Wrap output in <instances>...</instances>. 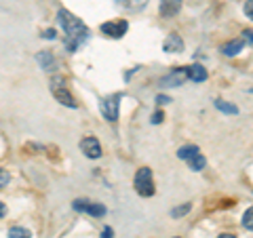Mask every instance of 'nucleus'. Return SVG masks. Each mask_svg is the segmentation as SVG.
<instances>
[{"instance_id": "f257e3e1", "label": "nucleus", "mask_w": 253, "mask_h": 238, "mask_svg": "<svg viewBox=\"0 0 253 238\" xmlns=\"http://www.w3.org/2000/svg\"><path fill=\"white\" fill-rule=\"evenodd\" d=\"M57 19H59V26L63 28V32H66V49L70 53H74L81 49V44L89 38V30H86V26L76 17V15H72L68 9H59L57 13Z\"/></svg>"}, {"instance_id": "f03ea898", "label": "nucleus", "mask_w": 253, "mask_h": 238, "mask_svg": "<svg viewBox=\"0 0 253 238\" xmlns=\"http://www.w3.org/2000/svg\"><path fill=\"white\" fill-rule=\"evenodd\" d=\"M133 186H135V192L139 196H152L154 194V181H152V171L148 166H141L135 173V179H133Z\"/></svg>"}, {"instance_id": "7ed1b4c3", "label": "nucleus", "mask_w": 253, "mask_h": 238, "mask_svg": "<svg viewBox=\"0 0 253 238\" xmlns=\"http://www.w3.org/2000/svg\"><path fill=\"white\" fill-rule=\"evenodd\" d=\"M51 91H53L55 99H57L59 104H63L66 108H76V101H74V97H72V93H70V91L66 89V84H63V80H53Z\"/></svg>"}, {"instance_id": "20e7f679", "label": "nucleus", "mask_w": 253, "mask_h": 238, "mask_svg": "<svg viewBox=\"0 0 253 238\" xmlns=\"http://www.w3.org/2000/svg\"><path fill=\"white\" fill-rule=\"evenodd\" d=\"M74 211H81V213H89V215L93 217H104L106 215V207L99 202H89L84 200V198H78V200H74Z\"/></svg>"}, {"instance_id": "39448f33", "label": "nucleus", "mask_w": 253, "mask_h": 238, "mask_svg": "<svg viewBox=\"0 0 253 238\" xmlns=\"http://www.w3.org/2000/svg\"><path fill=\"white\" fill-rule=\"evenodd\" d=\"M118 99H121V95H112V97L101 99V104H99L101 114H104V118L110 122L118 120Z\"/></svg>"}, {"instance_id": "423d86ee", "label": "nucleus", "mask_w": 253, "mask_h": 238, "mask_svg": "<svg viewBox=\"0 0 253 238\" xmlns=\"http://www.w3.org/2000/svg\"><path fill=\"white\" fill-rule=\"evenodd\" d=\"M129 30V23L125 19H118V21H108V23H101V32L106 36H112V38H123Z\"/></svg>"}, {"instance_id": "0eeeda50", "label": "nucleus", "mask_w": 253, "mask_h": 238, "mask_svg": "<svg viewBox=\"0 0 253 238\" xmlns=\"http://www.w3.org/2000/svg\"><path fill=\"white\" fill-rule=\"evenodd\" d=\"M81 152L86 158H99L101 156V146H99V141L95 137H84L81 141Z\"/></svg>"}, {"instance_id": "6e6552de", "label": "nucleus", "mask_w": 253, "mask_h": 238, "mask_svg": "<svg viewBox=\"0 0 253 238\" xmlns=\"http://www.w3.org/2000/svg\"><path fill=\"white\" fill-rule=\"evenodd\" d=\"M163 49L167 53H181V51H184V40H181L179 34H169L167 38H165Z\"/></svg>"}, {"instance_id": "1a4fd4ad", "label": "nucleus", "mask_w": 253, "mask_h": 238, "mask_svg": "<svg viewBox=\"0 0 253 238\" xmlns=\"http://www.w3.org/2000/svg\"><path fill=\"white\" fill-rule=\"evenodd\" d=\"M186 70H188V78H190V80H194V82H205L209 78L207 70H205L201 63H194V66H190Z\"/></svg>"}, {"instance_id": "9d476101", "label": "nucleus", "mask_w": 253, "mask_h": 238, "mask_svg": "<svg viewBox=\"0 0 253 238\" xmlns=\"http://www.w3.org/2000/svg\"><path fill=\"white\" fill-rule=\"evenodd\" d=\"M188 78V70H179V72H171L169 76L163 78V84L165 86H179Z\"/></svg>"}, {"instance_id": "9b49d317", "label": "nucleus", "mask_w": 253, "mask_h": 238, "mask_svg": "<svg viewBox=\"0 0 253 238\" xmlns=\"http://www.w3.org/2000/svg\"><path fill=\"white\" fill-rule=\"evenodd\" d=\"M36 59H38V63L42 66V70H46V72H53V70L57 68V63H55V57H53L49 51L38 53V55H36Z\"/></svg>"}, {"instance_id": "f8f14e48", "label": "nucleus", "mask_w": 253, "mask_h": 238, "mask_svg": "<svg viewBox=\"0 0 253 238\" xmlns=\"http://www.w3.org/2000/svg\"><path fill=\"white\" fill-rule=\"evenodd\" d=\"M177 11H179V0H163L161 15H165V17H173Z\"/></svg>"}, {"instance_id": "ddd939ff", "label": "nucleus", "mask_w": 253, "mask_h": 238, "mask_svg": "<svg viewBox=\"0 0 253 238\" xmlns=\"http://www.w3.org/2000/svg\"><path fill=\"white\" fill-rule=\"evenodd\" d=\"M241 51H243V40H241V38H239V40H232V42H228V44L221 46V53L228 55V57H232V55L241 53Z\"/></svg>"}, {"instance_id": "4468645a", "label": "nucleus", "mask_w": 253, "mask_h": 238, "mask_svg": "<svg viewBox=\"0 0 253 238\" xmlns=\"http://www.w3.org/2000/svg\"><path fill=\"white\" fill-rule=\"evenodd\" d=\"M118 4L125 6L126 11H139L148 4V0H118Z\"/></svg>"}, {"instance_id": "2eb2a0df", "label": "nucleus", "mask_w": 253, "mask_h": 238, "mask_svg": "<svg viewBox=\"0 0 253 238\" xmlns=\"http://www.w3.org/2000/svg\"><path fill=\"white\" fill-rule=\"evenodd\" d=\"M188 164H190V169L192 171H203L205 164H207V160H205V156L199 152V154H194L192 158H188Z\"/></svg>"}, {"instance_id": "dca6fc26", "label": "nucleus", "mask_w": 253, "mask_h": 238, "mask_svg": "<svg viewBox=\"0 0 253 238\" xmlns=\"http://www.w3.org/2000/svg\"><path fill=\"white\" fill-rule=\"evenodd\" d=\"M199 152H201V150L196 148V146H184V148L177 150V156L184 158V160H188V158H192L194 154H199Z\"/></svg>"}, {"instance_id": "f3484780", "label": "nucleus", "mask_w": 253, "mask_h": 238, "mask_svg": "<svg viewBox=\"0 0 253 238\" xmlns=\"http://www.w3.org/2000/svg\"><path fill=\"white\" fill-rule=\"evenodd\" d=\"M9 238H30V232L26 228H19V226H15L9 230Z\"/></svg>"}, {"instance_id": "a211bd4d", "label": "nucleus", "mask_w": 253, "mask_h": 238, "mask_svg": "<svg viewBox=\"0 0 253 238\" xmlns=\"http://www.w3.org/2000/svg\"><path fill=\"white\" fill-rule=\"evenodd\" d=\"M215 106L221 110V112H226V114H236V112H239V110H236V106L226 104V101H221V99H217V101H215Z\"/></svg>"}, {"instance_id": "6ab92c4d", "label": "nucleus", "mask_w": 253, "mask_h": 238, "mask_svg": "<svg viewBox=\"0 0 253 238\" xmlns=\"http://www.w3.org/2000/svg\"><path fill=\"white\" fill-rule=\"evenodd\" d=\"M190 209H192V204H190V202H184L181 207H175V209H173V211H171V215H173V217H184Z\"/></svg>"}, {"instance_id": "aec40b11", "label": "nucleus", "mask_w": 253, "mask_h": 238, "mask_svg": "<svg viewBox=\"0 0 253 238\" xmlns=\"http://www.w3.org/2000/svg\"><path fill=\"white\" fill-rule=\"evenodd\" d=\"M243 226L253 232V207H251V209H249V211L243 215Z\"/></svg>"}, {"instance_id": "412c9836", "label": "nucleus", "mask_w": 253, "mask_h": 238, "mask_svg": "<svg viewBox=\"0 0 253 238\" xmlns=\"http://www.w3.org/2000/svg\"><path fill=\"white\" fill-rule=\"evenodd\" d=\"M11 181V175H9V171H4V169H0V188H4L6 184Z\"/></svg>"}, {"instance_id": "4be33fe9", "label": "nucleus", "mask_w": 253, "mask_h": 238, "mask_svg": "<svg viewBox=\"0 0 253 238\" xmlns=\"http://www.w3.org/2000/svg\"><path fill=\"white\" fill-rule=\"evenodd\" d=\"M245 15H247L249 19H253V0H247V2H245Z\"/></svg>"}, {"instance_id": "5701e85b", "label": "nucleus", "mask_w": 253, "mask_h": 238, "mask_svg": "<svg viewBox=\"0 0 253 238\" xmlns=\"http://www.w3.org/2000/svg\"><path fill=\"white\" fill-rule=\"evenodd\" d=\"M169 101H171V97H167V95H158V97H156L158 106H165V104H169Z\"/></svg>"}, {"instance_id": "b1692460", "label": "nucleus", "mask_w": 253, "mask_h": 238, "mask_svg": "<svg viewBox=\"0 0 253 238\" xmlns=\"http://www.w3.org/2000/svg\"><path fill=\"white\" fill-rule=\"evenodd\" d=\"M101 238H114L112 228H104V232H101Z\"/></svg>"}, {"instance_id": "393cba45", "label": "nucleus", "mask_w": 253, "mask_h": 238, "mask_svg": "<svg viewBox=\"0 0 253 238\" xmlns=\"http://www.w3.org/2000/svg\"><path fill=\"white\" fill-rule=\"evenodd\" d=\"M163 118H165V116H163V112H156V114L152 116V122H154V124H158V122H163Z\"/></svg>"}, {"instance_id": "a878e982", "label": "nucleus", "mask_w": 253, "mask_h": 238, "mask_svg": "<svg viewBox=\"0 0 253 238\" xmlns=\"http://www.w3.org/2000/svg\"><path fill=\"white\" fill-rule=\"evenodd\" d=\"M243 38H245L247 42H251V44H253V32H249V30H247V32H243Z\"/></svg>"}, {"instance_id": "bb28decb", "label": "nucleus", "mask_w": 253, "mask_h": 238, "mask_svg": "<svg viewBox=\"0 0 253 238\" xmlns=\"http://www.w3.org/2000/svg\"><path fill=\"white\" fill-rule=\"evenodd\" d=\"M42 36H44V38H49V40H53V38H55V30H46V32H42Z\"/></svg>"}, {"instance_id": "cd10ccee", "label": "nucleus", "mask_w": 253, "mask_h": 238, "mask_svg": "<svg viewBox=\"0 0 253 238\" xmlns=\"http://www.w3.org/2000/svg\"><path fill=\"white\" fill-rule=\"evenodd\" d=\"M4 215H6V207H4L2 202H0V217H4Z\"/></svg>"}, {"instance_id": "c85d7f7f", "label": "nucleus", "mask_w": 253, "mask_h": 238, "mask_svg": "<svg viewBox=\"0 0 253 238\" xmlns=\"http://www.w3.org/2000/svg\"><path fill=\"white\" fill-rule=\"evenodd\" d=\"M217 238H236V236L234 234H219Z\"/></svg>"}]
</instances>
